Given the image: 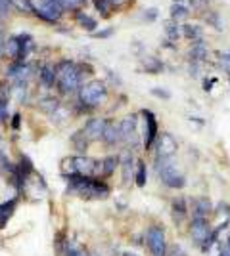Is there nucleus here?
I'll return each instance as SVG.
<instances>
[{"label":"nucleus","instance_id":"nucleus-15","mask_svg":"<svg viewBox=\"0 0 230 256\" xmlns=\"http://www.w3.org/2000/svg\"><path fill=\"white\" fill-rule=\"evenodd\" d=\"M207 46L203 44V40H196V42L192 44V48H190V52H188V58H190V62L192 64H203L205 60H207Z\"/></svg>","mask_w":230,"mask_h":256},{"label":"nucleus","instance_id":"nucleus-44","mask_svg":"<svg viewBox=\"0 0 230 256\" xmlns=\"http://www.w3.org/2000/svg\"><path fill=\"white\" fill-rule=\"evenodd\" d=\"M110 2L113 4V6H115V8H119V6H125L129 0H110Z\"/></svg>","mask_w":230,"mask_h":256},{"label":"nucleus","instance_id":"nucleus-11","mask_svg":"<svg viewBox=\"0 0 230 256\" xmlns=\"http://www.w3.org/2000/svg\"><path fill=\"white\" fill-rule=\"evenodd\" d=\"M108 122H110L108 118H90L85 124V128H83V132H85V136L88 140H102Z\"/></svg>","mask_w":230,"mask_h":256},{"label":"nucleus","instance_id":"nucleus-28","mask_svg":"<svg viewBox=\"0 0 230 256\" xmlns=\"http://www.w3.org/2000/svg\"><path fill=\"white\" fill-rule=\"evenodd\" d=\"M39 107L46 111V113H52L54 115L56 111H60V104H58V100L56 98H43L41 102H39Z\"/></svg>","mask_w":230,"mask_h":256},{"label":"nucleus","instance_id":"nucleus-25","mask_svg":"<svg viewBox=\"0 0 230 256\" xmlns=\"http://www.w3.org/2000/svg\"><path fill=\"white\" fill-rule=\"evenodd\" d=\"M4 52L8 54L14 62H18V58H20V40H18V36H10V38L6 40Z\"/></svg>","mask_w":230,"mask_h":256},{"label":"nucleus","instance_id":"nucleus-41","mask_svg":"<svg viewBox=\"0 0 230 256\" xmlns=\"http://www.w3.org/2000/svg\"><path fill=\"white\" fill-rule=\"evenodd\" d=\"M219 256H230V243H224V245H222Z\"/></svg>","mask_w":230,"mask_h":256},{"label":"nucleus","instance_id":"nucleus-4","mask_svg":"<svg viewBox=\"0 0 230 256\" xmlns=\"http://www.w3.org/2000/svg\"><path fill=\"white\" fill-rule=\"evenodd\" d=\"M108 96V88L106 82L102 80H90L87 84H83L79 88V104L85 106V109H92V107L100 106Z\"/></svg>","mask_w":230,"mask_h":256},{"label":"nucleus","instance_id":"nucleus-20","mask_svg":"<svg viewBox=\"0 0 230 256\" xmlns=\"http://www.w3.org/2000/svg\"><path fill=\"white\" fill-rule=\"evenodd\" d=\"M16 204H18L16 199H10V201H6V203L0 204V230L8 224V220H10L14 210H16Z\"/></svg>","mask_w":230,"mask_h":256},{"label":"nucleus","instance_id":"nucleus-18","mask_svg":"<svg viewBox=\"0 0 230 256\" xmlns=\"http://www.w3.org/2000/svg\"><path fill=\"white\" fill-rule=\"evenodd\" d=\"M18 40H20V58H18V62H25L29 52L33 50V36L27 34V32H22V34H18Z\"/></svg>","mask_w":230,"mask_h":256},{"label":"nucleus","instance_id":"nucleus-40","mask_svg":"<svg viewBox=\"0 0 230 256\" xmlns=\"http://www.w3.org/2000/svg\"><path fill=\"white\" fill-rule=\"evenodd\" d=\"M10 4H12V0H0V12L4 14V12L10 8Z\"/></svg>","mask_w":230,"mask_h":256},{"label":"nucleus","instance_id":"nucleus-7","mask_svg":"<svg viewBox=\"0 0 230 256\" xmlns=\"http://www.w3.org/2000/svg\"><path fill=\"white\" fill-rule=\"evenodd\" d=\"M121 126V136H123V142L131 148H136L138 146V118L136 115H131V117H125L119 122Z\"/></svg>","mask_w":230,"mask_h":256},{"label":"nucleus","instance_id":"nucleus-1","mask_svg":"<svg viewBox=\"0 0 230 256\" xmlns=\"http://www.w3.org/2000/svg\"><path fill=\"white\" fill-rule=\"evenodd\" d=\"M69 190L79 193L87 199H106L110 195V186L100 180H94L90 176H75L69 178Z\"/></svg>","mask_w":230,"mask_h":256},{"label":"nucleus","instance_id":"nucleus-27","mask_svg":"<svg viewBox=\"0 0 230 256\" xmlns=\"http://www.w3.org/2000/svg\"><path fill=\"white\" fill-rule=\"evenodd\" d=\"M165 27V34H167V38L169 40H176L178 36H180V27H178V22H175V20H167V22L163 23Z\"/></svg>","mask_w":230,"mask_h":256},{"label":"nucleus","instance_id":"nucleus-43","mask_svg":"<svg viewBox=\"0 0 230 256\" xmlns=\"http://www.w3.org/2000/svg\"><path fill=\"white\" fill-rule=\"evenodd\" d=\"M20 115H18V113H16V115H14V120H12V126L16 128V130H18V128H20Z\"/></svg>","mask_w":230,"mask_h":256},{"label":"nucleus","instance_id":"nucleus-46","mask_svg":"<svg viewBox=\"0 0 230 256\" xmlns=\"http://www.w3.org/2000/svg\"><path fill=\"white\" fill-rule=\"evenodd\" d=\"M123 256H136V254H132V252H125Z\"/></svg>","mask_w":230,"mask_h":256},{"label":"nucleus","instance_id":"nucleus-13","mask_svg":"<svg viewBox=\"0 0 230 256\" xmlns=\"http://www.w3.org/2000/svg\"><path fill=\"white\" fill-rule=\"evenodd\" d=\"M31 75V67L25 62H14V64L6 69V76L16 80V82H27V78Z\"/></svg>","mask_w":230,"mask_h":256},{"label":"nucleus","instance_id":"nucleus-2","mask_svg":"<svg viewBox=\"0 0 230 256\" xmlns=\"http://www.w3.org/2000/svg\"><path fill=\"white\" fill-rule=\"evenodd\" d=\"M62 174L69 178L75 176H92L98 174L100 176V162L85 155H77V157H69V159L62 160Z\"/></svg>","mask_w":230,"mask_h":256},{"label":"nucleus","instance_id":"nucleus-32","mask_svg":"<svg viewBox=\"0 0 230 256\" xmlns=\"http://www.w3.org/2000/svg\"><path fill=\"white\" fill-rule=\"evenodd\" d=\"M60 4H62V8L64 10H77L79 12V8L81 6H85V2L87 0H58Z\"/></svg>","mask_w":230,"mask_h":256},{"label":"nucleus","instance_id":"nucleus-9","mask_svg":"<svg viewBox=\"0 0 230 256\" xmlns=\"http://www.w3.org/2000/svg\"><path fill=\"white\" fill-rule=\"evenodd\" d=\"M211 232H213V228L209 226L207 218H192V222H190V237L194 239L196 245H203L209 239Z\"/></svg>","mask_w":230,"mask_h":256},{"label":"nucleus","instance_id":"nucleus-38","mask_svg":"<svg viewBox=\"0 0 230 256\" xmlns=\"http://www.w3.org/2000/svg\"><path fill=\"white\" fill-rule=\"evenodd\" d=\"M8 104H0V122H6V118H8Z\"/></svg>","mask_w":230,"mask_h":256},{"label":"nucleus","instance_id":"nucleus-42","mask_svg":"<svg viewBox=\"0 0 230 256\" xmlns=\"http://www.w3.org/2000/svg\"><path fill=\"white\" fill-rule=\"evenodd\" d=\"M146 18H148V20H150V22H153V20H155V18H157V10H148V14H146Z\"/></svg>","mask_w":230,"mask_h":256},{"label":"nucleus","instance_id":"nucleus-14","mask_svg":"<svg viewBox=\"0 0 230 256\" xmlns=\"http://www.w3.org/2000/svg\"><path fill=\"white\" fill-rule=\"evenodd\" d=\"M188 212H190V206H188L184 197L178 195V197H175L171 201V214H173V220H175L176 224H182L186 220Z\"/></svg>","mask_w":230,"mask_h":256},{"label":"nucleus","instance_id":"nucleus-37","mask_svg":"<svg viewBox=\"0 0 230 256\" xmlns=\"http://www.w3.org/2000/svg\"><path fill=\"white\" fill-rule=\"evenodd\" d=\"M167 256H188V254L178 245H175V246H171V250L167 252Z\"/></svg>","mask_w":230,"mask_h":256},{"label":"nucleus","instance_id":"nucleus-23","mask_svg":"<svg viewBox=\"0 0 230 256\" xmlns=\"http://www.w3.org/2000/svg\"><path fill=\"white\" fill-rule=\"evenodd\" d=\"M75 20L83 29H87V31H90V32H94V29L98 27L96 20H94V18H90V16L85 14V12H75Z\"/></svg>","mask_w":230,"mask_h":256},{"label":"nucleus","instance_id":"nucleus-29","mask_svg":"<svg viewBox=\"0 0 230 256\" xmlns=\"http://www.w3.org/2000/svg\"><path fill=\"white\" fill-rule=\"evenodd\" d=\"M94 6H96V10L100 12L102 18H110L113 8H115L110 0H94Z\"/></svg>","mask_w":230,"mask_h":256},{"label":"nucleus","instance_id":"nucleus-26","mask_svg":"<svg viewBox=\"0 0 230 256\" xmlns=\"http://www.w3.org/2000/svg\"><path fill=\"white\" fill-rule=\"evenodd\" d=\"M188 14H190V10H188V4H182V2H175V4L171 6V20H175V22L188 18Z\"/></svg>","mask_w":230,"mask_h":256},{"label":"nucleus","instance_id":"nucleus-21","mask_svg":"<svg viewBox=\"0 0 230 256\" xmlns=\"http://www.w3.org/2000/svg\"><path fill=\"white\" fill-rule=\"evenodd\" d=\"M117 162H119V157H115V155H110V157H106L104 160H100V176L102 178L111 176L113 170H115V166H117Z\"/></svg>","mask_w":230,"mask_h":256},{"label":"nucleus","instance_id":"nucleus-35","mask_svg":"<svg viewBox=\"0 0 230 256\" xmlns=\"http://www.w3.org/2000/svg\"><path fill=\"white\" fill-rule=\"evenodd\" d=\"M152 94L155 98H161V100H169L171 98V92H167L163 88H152Z\"/></svg>","mask_w":230,"mask_h":256},{"label":"nucleus","instance_id":"nucleus-30","mask_svg":"<svg viewBox=\"0 0 230 256\" xmlns=\"http://www.w3.org/2000/svg\"><path fill=\"white\" fill-rule=\"evenodd\" d=\"M134 180H136V186H138V188H144V186H146V162H144V160H138V162H136Z\"/></svg>","mask_w":230,"mask_h":256},{"label":"nucleus","instance_id":"nucleus-5","mask_svg":"<svg viewBox=\"0 0 230 256\" xmlns=\"http://www.w3.org/2000/svg\"><path fill=\"white\" fill-rule=\"evenodd\" d=\"M155 172L165 186L171 190H182L186 186V178L176 170L173 159H155Z\"/></svg>","mask_w":230,"mask_h":256},{"label":"nucleus","instance_id":"nucleus-6","mask_svg":"<svg viewBox=\"0 0 230 256\" xmlns=\"http://www.w3.org/2000/svg\"><path fill=\"white\" fill-rule=\"evenodd\" d=\"M146 245L150 248L152 256H167V237L161 226H150L146 232Z\"/></svg>","mask_w":230,"mask_h":256},{"label":"nucleus","instance_id":"nucleus-45","mask_svg":"<svg viewBox=\"0 0 230 256\" xmlns=\"http://www.w3.org/2000/svg\"><path fill=\"white\" fill-rule=\"evenodd\" d=\"M4 46H6V42H4V38H2V31H0V58H2V54H4Z\"/></svg>","mask_w":230,"mask_h":256},{"label":"nucleus","instance_id":"nucleus-22","mask_svg":"<svg viewBox=\"0 0 230 256\" xmlns=\"http://www.w3.org/2000/svg\"><path fill=\"white\" fill-rule=\"evenodd\" d=\"M180 32H182V36H184V38L192 40V42L201 40V34H203V31H201V27H199V25H190V23L182 25V27H180Z\"/></svg>","mask_w":230,"mask_h":256},{"label":"nucleus","instance_id":"nucleus-39","mask_svg":"<svg viewBox=\"0 0 230 256\" xmlns=\"http://www.w3.org/2000/svg\"><path fill=\"white\" fill-rule=\"evenodd\" d=\"M215 82H217V78H205V80H203V90H205V92H211V90H213V88H211V86L215 84Z\"/></svg>","mask_w":230,"mask_h":256},{"label":"nucleus","instance_id":"nucleus-10","mask_svg":"<svg viewBox=\"0 0 230 256\" xmlns=\"http://www.w3.org/2000/svg\"><path fill=\"white\" fill-rule=\"evenodd\" d=\"M176 140L169 134L163 132L161 136H157V153H155V159H173L176 151Z\"/></svg>","mask_w":230,"mask_h":256},{"label":"nucleus","instance_id":"nucleus-24","mask_svg":"<svg viewBox=\"0 0 230 256\" xmlns=\"http://www.w3.org/2000/svg\"><path fill=\"white\" fill-rule=\"evenodd\" d=\"M142 65H144V69H146V73H152V75H157V73L163 71V64H161L157 58H152V56L144 58Z\"/></svg>","mask_w":230,"mask_h":256},{"label":"nucleus","instance_id":"nucleus-36","mask_svg":"<svg viewBox=\"0 0 230 256\" xmlns=\"http://www.w3.org/2000/svg\"><path fill=\"white\" fill-rule=\"evenodd\" d=\"M111 34H113V29H104V31H94L92 32V36H94V38H108V36H111Z\"/></svg>","mask_w":230,"mask_h":256},{"label":"nucleus","instance_id":"nucleus-3","mask_svg":"<svg viewBox=\"0 0 230 256\" xmlns=\"http://www.w3.org/2000/svg\"><path fill=\"white\" fill-rule=\"evenodd\" d=\"M58 67V88L64 94H71L81 88V69L73 62H62Z\"/></svg>","mask_w":230,"mask_h":256},{"label":"nucleus","instance_id":"nucleus-8","mask_svg":"<svg viewBox=\"0 0 230 256\" xmlns=\"http://www.w3.org/2000/svg\"><path fill=\"white\" fill-rule=\"evenodd\" d=\"M142 117H144V148L150 150L153 144H155L157 136H159L157 118H155V115H153L150 109H144Z\"/></svg>","mask_w":230,"mask_h":256},{"label":"nucleus","instance_id":"nucleus-33","mask_svg":"<svg viewBox=\"0 0 230 256\" xmlns=\"http://www.w3.org/2000/svg\"><path fill=\"white\" fill-rule=\"evenodd\" d=\"M205 22H207L209 25H213L215 29H220L219 14H217V12H207V14H205Z\"/></svg>","mask_w":230,"mask_h":256},{"label":"nucleus","instance_id":"nucleus-31","mask_svg":"<svg viewBox=\"0 0 230 256\" xmlns=\"http://www.w3.org/2000/svg\"><path fill=\"white\" fill-rule=\"evenodd\" d=\"M71 142H73V146H75V148L79 151H85V150H87L88 138L85 136V132H83V130H81V132H77V134H73Z\"/></svg>","mask_w":230,"mask_h":256},{"label":"nucleus","instance_id":"nucleus-19","mask_svg":"<svg viewBox=\"0 0 230 256\" xmlns=\"http://www.w3.org/2000/svg\"><path fill=\"white\" fill-rule=\"evenodd\" d=\"M134 159H132V153L131 151H125L123 155H121V170H123V182L125 184H129L131 182V176H132V164Z\"/></svg>","mask_w":230,"mask_h":256},{"label":"nucleus","instance_id":"nucleus-17","mask_svg":"<svg viewBox=\"0 0 230 256\" xmlns=\"http://www.w3.org/2000/svg\"><path fill=\"white\" fill-rule=\"evenodd\" d=\"M104 142L108 144V146H115V144H119L123 142V136H121V126L119 124H115V122H108V126H106V132H104Z\"/></svg>","mask_w":230,"mask_h":256},{"label":"nucleus","instance_id":"nucleus-34","mask_svg":"<svg viewBox=\"0 0 230 256\" xmlns=\"http://www.w3.org/2000/svg\"><path fill=\"white\" fill-rule=\"evenodd\" d=\"M217 56H219V62H220V65H222V69H230V54L219 52Z\"/></svg>","mask_w":230,"mask_h":256},{"label":"nucleus","instance_id":"nucleus-16","mask_svg":"<svg viewBox=\"0 0 230 256\" xmlns=\"http://www.w3.org/2000/svg\"><path fill=\"white\" fill-rule=\"evenodd\" d=\"M39 78H41V82H43L46 88H50V86H54L58 82V67L52 64H46L41 67V73H39Z\"/></svg>","mask_w":230,"mask_h":256},{"label":"nucleus","instance_id":"nucleus-12","mask_svg":"<svg viewBox=\"0 0 230 256\" xmlns=\"http://www.w3.org/2000/svg\"><path fill=\"white\" fill-rule=\"evenodd\" d=\"M190 212L192 218H207L209 214H213V203L209 197H196L190 203Z\"/></svg>","mask_w":230,"mask_h":256}]
</instances>
